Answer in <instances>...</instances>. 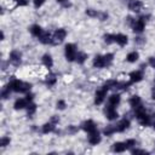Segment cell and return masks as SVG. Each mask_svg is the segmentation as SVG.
<instances>
[{
    "label": "cell",
    "instance_id": "cell-1",
    "mask_svg": "<svg viewBox=\"0 0 155 155\" xmlns=\"http://www.w3.org/2000/svg\"><path fill=\"white\" fill-rule=\"evenodd\" d=\"M7 86L11 88V91H15V92H18V93H28L31 88V84L18 80V79H15V78L11 79V81L8 82Z\"/></svg>",
    "mask_w": 155,
    "mask_h": 155
},
{
    "label": "cell",
    "instance_id": "cell-2",
    "mask_svg": "<svg viewBox=\"0 0 155 155\" xmlns=\"http://www.w3.org/2000/svg\"><path fill=\"white\" fill-rule=\"evenodd\" d=\"M147 18H148V16H142V17H139V18H137V19H136V18H132V17H127L126 21H127V23L131 25L132 30H133L136 34H140V33H143V30H144V28H145Z\"/></svg>",
    "mask_w": 155,
    "mask_h": 155
},
{
    "label": "cell",
    "instance_id": "cell-3",
    "mask_svg": "<svg viewBox=\"0 0 155 155\" xmlns=\"http://www.w3.org/2000/svg\"><path fill=\"white\" fill-rule=\"evenodd\" d=\"M114 59V54L113 53H107L104 56H96L93 58V67L94 68H107L109 65H111Z\"/></svg>",
    "mask_w": 155,
    "mask_h": 155
},
{
    "label": "cell",
    "instance_id": "cell-4",
    "mask_svg": "<svg viewBox=\"0 0 155 155\" xmlns=\"http://www.w3.org/2000/svg\"><path fill=\"white\" fill-rule=\"evenodd\" d=\"M136 113V117H137V121L142 125V126H149L151 124V117L150 115L145 111V109L142 107L139 109H136L134 110Z\"/></svg>",
    "mask_w": 155,
    "mask_h": 155
},
{
    "label": "cell",
    "instance_id": "cell-5",
    "mask_svg": "<svg viewBox=\"0 0 155 155\" xmlns=\"http://www.w3.org/2000/svg\"><path fill=\"white\" fill-rule=\"evenodd\" d=\"M64 53H65V58L68 62L75 61L76 53H78V48H76L75 44H67L64 47Z\"/></svg>",
    "mask_w": 155,
    "mask_h": 155
},
{
    "label": "cell",
    "instance_id": "cell-6",
    "mask_svg": "<svg viewBox=\"0 0 155 155\" xmlns=\"http://www.w3.org/2000/svg\"><path fill=\"white\" fill-rule=\"evenodd\" d=\"M67 36V30L63 29V28H59V29H56L52 34V45H58L61 44Z\"/></svg>",
    "mask_w": 155,
    "mask_h": 155
},
{
    "label": "cell",
    "instance_id": "cell-7",
    "mask_svg": "<svg viewBox=\"0 0 155 155\" xmlns=\"http://www.w3.org/2000/svg\"><path fill=\"white\" fill-rule=\"evenodd\" d=\"M104 114H105V117H107L108 120H115V119H117V116H119V114H117L115 107H113V105H110V104H107V105H105V108H104Z\"/></svg>",
    "mask_w": 155,
    "mask_h": 155
},
{
    "label": "cell",
    "instance_id": "cell-8",
    "mask_svg": "<svg viewBox=\"0 0 155 155\" xmlns=\"http://www.w3.org/2000/svg\"><path fill=\"white\" fill-rule=\"evenodd\" d=\"M107 92H108V90H107L105 87H103V86H102V88H99V90L96 91V94H94V103H96L97 105H99V104H102V103L104 102L105 96H107Z\"/></svg>",
    "mask_w": 155,
    "mask_h": 155
},
{
    "label": "cell",
    "instance_id": "cell-9",
    "mask_svg": "<svg viewBox=\"0 0 155 155\" xmlns=\"http://www.w3.org/2000/svg\"><path fill=\"white\" fill-rule=\"evenodd\" d=\"M127 6H128V10L130 11H132V12H139L143 8L144 4L140 0H130Z\"/></svg>",
    "mask_w": 155,
    "mask_h": 155
},
{
    "label": "cell",
    "instance_id": "cell-10",
    "mask_svg": "<svg viewBox=\"0 0 155 155\" xmlns=\"http://www.w3.org/2000/svg\"><path fill=\"white\" fill-rule=\"evenodd\" d=\"M86 15L90 16V17H96V18H98L101 21H105L108 18V13H105V12H98L96 10H92V8L86 10Z\"/></svg>",
    "mask_w": 155,
    "mask_h": 155
},
{
    "label": "cell",
    "instance_id": "cell-11",
    "mask_svg": "<svg viewBox=\"0 0 155 155\" xmlns=\"http://www.w3.org/2000/svg\"><path fill=\"white\" fill-rule=\"evenodd\" d=\"M114 127H115V132H124L130 127V120L125 117V119L120 120L116 125H114Z\"/></svg>",
    "mask_w": 155,
    "mask_h": 155
},
{
    "label": "cell",
    "instance_id": "cell-12",
    "mask_svg": "<svg viewBox=\"0 0 155 155\" xmlns=\"http://www.w3.org/2000/svg\"><path fill=\"white\" fill-rule=\"evenodd\" d=\"M21 61H22V54H21V52L19 51H12L11 53H10V63L11 64H13V65H19L21 64Z\"/></svg>",
    "mask_w": 155,
    "mask_h": 155
},
{
    "label": "cell",
    "instance_id": "cell-13",
    "mask_svg": "<svg viewBox=\"0 0 155 155\" xmlns=\"http://www.w3.org/2000/svg\"><path fill=\"white\" fill-rule=\"evenodd\" d=\"M130 105L132 107V109H133V110L142 108V107H143V103H142L140 97H139V96H136V94H134V96H132V97L130 98Z\"/></svg>",
    "mask_w": 155,
    "mask_h": 155
},
{
    "label": "cell",
    "instance_id": "cell-14",
    "mask_svg": "<svg viewBox=\"0 0 155 155\" xmlns=\"http://www.w3.org/2000/svg\"><path fill=\"white\" fill-rule=\"evenodd\" d=\"M81 128H82L85 132H87V133H91V132L97 131L96 124H94L92 120H87V121H85V122L81 125Z\"/></svg>",
    "mask_w": 155,
    "mask_h": 155
},
{
    "label": "cell",
    "instance_id": "cell-15",
    "mask_svg": "<svg viewBox=\"0 0 155 155\" xmlns=\"http://www.w3.org/2000/svg\"><path fill=\"white\" fill-rule=\"evenodd\" d=\"M143 79V71L142 70H134L132 73H130V82L134 84V82H139Z\"/></svg>",
    "mask_w": 155,
    "mask_h": 155
},
{
    "label": "cell",
    "instance_id": "cell-16",
    "mask_svg": "<svg viewBox=\"0 0 155 155\" xmlns=\"http://www.w3.org/2000/svg\"><path fill=\"white\" fill-rule=\"evenodd\" d=\"M101 136H99V132H98V130L97 131H94V132H91V133H88V143L91 144V145H97L99 142H101Z\"/></svg>",
    "mask_w": 155,
    "mask_h": 155
},
{
    "label": "cell",
    "instance_id": "cell-17",
    "mask_svg": "<svg viewBox=\"0 0 155 155\" xmlns=\"http://www.w3.org/2000/svg\"><path fill=\"white\" fill-rule=\"evenodd\" d=\"M127 149H128V147H127L126 142H116V143H114L113 147H111V150H113L114 153H124V151L127 150Z\"/></svg>",
    "mask_w": 155,
    "mask_h": 155
},
{
    "label": "cell",
    "instance_id": "cell-18",
    "mask_svg": "<svg viewBox=\"0 0 155 155\" xmlns=\"http://www.w3.org/2000/svg\"><path fill=\"white\" fill-rule=\"evenodd\" d=\"M38 39H39V41L41 44H45V45L52 44V34L50 31H42Z\"/></svg>",
    "mask_w": 155,
    "mask_h": 155
},
{
    "label": "cell",
    "instance_id": "cell-19",
    "mask_svg": "<svg viewBox=\"0 0 155 155\" xmlns=\"http://www.w3.org/2000/svg\"><path fill=\"white\" fill-rule=\"evenodd\" d=\"M114 41L119 46H125L128 42V38L125 34H114Z\"/></svg>",
    "mask_w": 155,
    "mask_h": 155
},
{
    "label": "cell",
    "instance_id": "cell-20",
    "mask_svg": "<svg viewBox=\"0 0 155 155\" xmlns=\"http://www.w3.org/2000/svg\"><path fill=\"white\" fill-rule=\"evenodd\" d=\"M29 103H30V102H29L27 98H18V99L15 102L13 107H15V109H16V110H21V109L27 108Z\"/></svg>",
    "mask_w": 155,
    "mask_h": 155
},
{
    "label": "cell",
    "instance_id": "cell-21",
    "mask_svg": "<svg viewBox=\"0 0 155 155\" xmlns=\"http://www.w3.org/2000/svg\"><path fill=\"white\" fill-rule=\"evenodd\" d=\"M56 122H53L52 120H50L48 122H46L44 126H42V128H41V131H42V133H51V132H53L54 131V128H56Z\"/></svg>",
    "mask_w": 155,
    "mask_h": 155
},
{
    "label": "cell",
    "instance_id": "cell-22",
    "mask_svg": "<svg viewBox=\"0 0 155 155\" xmlns=\"http://www.w3.org/2000/svg\"><path fill=\"white\" fill-rule=\"evenodd\" d=\"M120 101H121V97L119 93H114L111 94L109 98H108V104L113 105V107H117L120 104Z\"/></svg>",
    "mask_w": 155,
    "mask_h": 155
},
{
    "label": "cell",
    "instance_id": "cell-23",
    "mask_svg": "<svg viewBox=\"0 0 155 155\" xmlns=\"http://www.w3.org/2000/svg\"><path fill=\"white\" fill-rule=\"evenodd\" d=\"M41 61H42V64H44L46 68H52V65H53V59H52L51 54H48V53L44 54L42 58H41Z\"/></svg>",
    "mask_w": 155,
    "mask_h": 155
},
{
    "label": "cell",
    "instance_id": "cell-24",
    "mask_svg": "<svg viewBox=\"0 0 155 155\" xmlns=\"http://www.w3.org/2000/svg\"><path fill=\"white\" fill-rule=\"evenodd\" d=\"M138 58H139V53H138L137 51H132V52H130V53L126 56V61H127L128 63H134V62L138 61Z\"/></svg>",
    "mask_w": 155,
    "mask_h": 155
},
{
    "label": "cell",
    "instance_id": "cell-25",
    "mask_svg": "<svg viewBox=\"0 0 155 155\" xmlns=\"http://www.w3.org/2000/svg\"><path fill=\"white\" fill-rule=\"evenodd\" d=\"M29 30H30V33H31L34 36H36V38H39V36H40V34L44 31V30H42V28H41L39 24H34V25H31Z\"/></svg>",
    "mask_w": 155,
    "mask_h": 155
},
{
    "label": "cell",
    "instance_id": "cell-26",
    "mask_svg": "<svg viewBox=\"0 0 155 155\" xmlns=\"http://www.w3.org/2000/svg\"><path fill=\"white\" fill-rule=\"evenodd\" d=\"M86 59H87V54H86V53H84V52H78V53H76L75 61H76L79 64H82Z\"/></svg>",
    "mask_w": 155,
    "mask_h": 155
},
{
    "label": "cell",
    "instance_id": "cell-27",
    "mask_svg": "<svg viewBox=\"0 0 155 155\" xmlns=\"http://www.w3.org/2000/svg\"><path fill=\"white\" fill-rule=\"evenodd\" d=\"M56 81H57V78H56L54 74H50V75L46 78V84H47L48 86H53V85L56 84Z\"/></svg>",
    "mask_w": 155,
    "mask_h": 155
},
{
    "label": "cell",
    "instance_id": "cell-28",
    "mask_svg": "<svg viewBox=\"0 0 155 155\" xmlns=\"http://www.w3.org/2000/svg\"><path fill=\"white\" fill-rule=\"evenodd\" d=\"M35 111H36V104H34V103L30 102V103L28 104V107H27V113H28L29 116H31Z\"/></svg>",
    "mask_w": 155,
    "mask_h": 155
},
{
    "label": "cell",
    "instance_id": "cell-29",
    "mask_svg": "<svg viewBox=\"0 0 155 155\" xmlns=\"http://www.w3.org/2000/svg\"><path fill=\"white\" fill-rule=\"evenodd\" d=\"M103 133H104V136H111L113 133H115V127H114V125H110V126H107V127L104 128V131H103Z\"/></svg>",
    "mask_w": 155,
    "mask_h": 155
},
{
    "label": "cell",
    "instance_id": "cell-30",
    "mask_svg": "<svg viewBox=\"0 0 155 155\" xmlns=\"http://www.w3.org/2000/svg\"><path fill=\"white\" fill-rule=\"evenodd\" d=\"M103 39H104V42L108 44V45L115 42V41H114V34H105V35L103 36Z\"/></svg>",
    "mask_w": 155,
    "mask_h": 155
},
{
    "label": "cell",
    "instance_id": "cell-31",
    "mask_svg": "<svg viewBox=\"0 0 155 155\" xmlns=\"http://www.w3.org/2000/svg\"><path fill=\"white\" fill-rule=\"evenodd\" d=\"M10 92H11V88H10L8 86H6L5 88H2V91H1V97H2V99H6V98L10 96Z\"/></svg>",
    "mask_w": 155,
    "mask_h": 155
},
{
    "label": "cell",
    "instance_id": "cell-32",
    "mask_svg": "<svg viewBox=\"0 0 155 155\" xmlns=\"http://www.w3.org/2000/svg\"><path fill=\"white\" fill-rule=\"evenodd\" d=\"M10 144V137H2L1 139H0V145L2 147V148H5L6 145H8Z\"/></svg>",
    "mask_w": 155,
    "mask_h": 155
},
{
    "label": "cell",
    "instance_id": "cell-33",
    "mask_svg": "<svg viewBox=\"0 0 155 155\" xmlns=\"http://www.w3.org/2000/svg\"><path fill=\"white\" fill-rule=\"evenodd\" d=\"M65 107H67V104H65V101H63V99H59V101L57 102V108H58V109L63 110V109H65Z\"/></svg>",
    "mask_w": 155,
    "mask_h": 155
},
{
    "label": "cell",
    "instance_id": "cell-34",
    "mask_svg": "<svg viewBox=\"0 0 155 155\" xmlns=\"http://www.w3.org/2000/svg\"><path fill=\"white\" fill-rule=\"evenodd\" d=\"M45 1H46V0H33V2H34V7H35V8L41 7V6L45 4Z\"/></svg>",
    "mask_w": 155,
    "mask_h": 155
},
{
    "label": "cell",
    "instance_id": "cell-35",
    "mask_svg": "<svg viewBox=\"0 0 155 155\" xmlns=\"http://www.w3.org/2000/svg\"><path fill=\"white\" fill-rule=\"evenodd\" d=\"M131 153L132 154H149L147 150H143V149H132Z\"/></svg>",
    "mask_w": 155,
    "mask_h": 155
},
{
    "label": "cell",
    "instance_id": "cell-36",
    "mask_svg": "<svg viewBox=\"0 0 155 155\" xmlns=\"http://www.w3.org/2000/svg\"><path fill=\"white\" fill-rule=\"evenodd\" d=\"M148 63L151 68H155V57H149L148 58Z\"/></svg>",
    "mask_w": 155,
    "mask_h": 155
},
{
    "label": "cell",
    "instance_id": "cell-37",
    "mask_svg": "<svg viewBox=\"0 0 155 155\" xmlns=\"http://www.w3.org/2000/svg\"><path fill=\"white\" fill-rule=\"evenodd\" d=\"M19 6H25V5H28V0H15Z\"/></svg>",
    "mask_w": 155,
    "mask_h": 155
},
{
    "label": "cell",
    "instance_id": "cell-38",
    "mask_svg": "<svg viewBox=\"0 0 155 155\" xmlns=\"http://www.w3.org/2000/svg\"><path fill=\"white\" fill-rule=\"evenodd\" d=\"M151 98L155 101V86L153 87V90H151Z\"/></svg>",
    "mask_w": 155,
    "mask_h": 155
},
{
    "label": "cell",
    "instance_id": "cell-39",
    "mask_svg": "<svg viewBox=\"0 0 155 155\" xmlns=\"http://www.w3.org/2000/svg\"><path fill=\"white\" fill-rule=\"evenodd\" d=\"M57 1H58V2H61V4H63V2H65L67 0H57Z\"/></svg>",
    "mask_w": 155,
    "mask_h": 155
},
{
    "label": "cell",
    "instance_id": "cell-40",
    "mask_svg": "<svg viewBox=\"0 0 155 155\" xmlns=\"http://www.w3.org/2000/svg\"><path fill=\"white\" fill-rule=\"evenodd\" d=\"M153 126H154V128H155V121H154V124H153Z\"/></svg>",
    "mask_w": 155,
    "mask_h": 155
}]
</instances>
